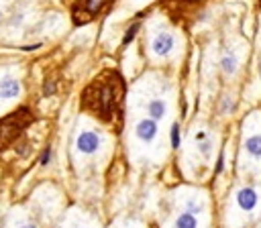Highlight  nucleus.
<instances>
[{
	"label": "nucleus",
	"instance_id": "dca6fc26",
	"mask_svg": "<svg viewBox=\"0 0 261 228\" xmlns=\"http://www.w3.org/2000/svg\"><path fill=\"white\" fill-rule=\"evenodd\" d=\"M137 31H139V24H133V26L126 31V35H124V43H128V41L135 37V33H137Z\"/></svg>",
	"mask_w": 261,
	"mask_h": 228
},
{
	"label": "nucleus",
	"instance_id": "20e7f679",
	"mask_svg": "<svg viewBox=\"0 0 261 228\" xmlns=\"http://www.w3.org/2000/svg\"><path fill=\"white\" fill-rule=\"evenodd\" d=\"M100 134L94 132V130H82L75 138V149L82 153V155H94L98 149H100Z\"/></svg>",
	"mask_w": 261,
	"mask_h": 228
},
{
	"label": "nucleus",
	"instance_id": "1a4fd4ad",
	"mask_svg": "<svg viewBox=\"0 0 261 228\" xmlns=\"http://www.w3.org/2000/svg\"><path fill=\"white\" fill-rule=\"evenodd\" d=\"M173 228H200V222H198V214H192V212H181L175 216L173 220Z\"/></svg>",
	"mask_w": 261,
	"mask_h": 228
},
{
	"label": "nucleus",
	"instance_id": "9b49d317",
	"mask_svg": "<svg viewBox=\"0 0 261 228\" xmlns=\"http://www.w3.org/2000/svg\"><path fill=\"white\" fill-rule=\"evenodd\" d=\"M102 6H104V0H77V2H75V10L82 8V12H84L86 16L98 14Z\"/></svg>",
	"mask_w": 261,
	"mask_h": 228
},
{
	"label": "nucleus",
	"instance_id": "7ed1b4c3",
	"mask_svg": "<svg viewBox=\"0 0 261 228\" xmlns=\"http://www.w3.org/2000/svg\"><path fill=\"white\" fill-rule=\"evenodd\" d=\"M234 206L245 216L257 214L261 210V189L259 187H241L234 193Z\"/></svg>",
	"mask_w": 261,
	"mask_h": 228
},
{
	"label": "nucleus",
	"instance_id": "4468645a",
	"mask_svg": "<svg viewBox=\"0 0 261 228\" xmlns=\"http://www.w3.org/2000/svg\"><path fill=\"white\" fill-rule=\"evenodd\" d=\"M198 151L208 159V157H210V153H212V140H210V138L200 140V142H198Z\"/></svg>",
	"mask_w": 261,
	"mask_h": 228
},
{
	"label": "nucleus",
	"instance_id": "f03ea898",
	"mask_svg": "<svg viewBox=\"0 0 261 228\" xmlns=\"http://www.w3.org/2000/svg\"><path fill=\"white\" fill-rule=\"evenodd\" d=\"M86 92L94 94V102H88L86 106H92L100 116L108 118L110 112H112V108H114V104H116L114 86H112V83H98V86L94 83V86H90Z\"/></svg>",
	"mask_w": 261,
	"mask_h": 228
},
{
	"label": "nucleus",
	"instance_id": "f257e3e1",
	"mask_svg": "<svg viewBox=\"0 0 261 228\" xmlns=\"http://www.w3.org/2000/svg\"><path fill=\"white\" fill-rule=\"evenodd\" d=\"M31 112L27 108H20L18 112H12L10 116L0 120V149H4L8 142H12L18 132L31 122Z\"/></svg>",
	"mask_w": 261,
	"mask_h": 228
},
{
	"label": "nucleus",
	"instance_id": "39448f33",
	"mask_svg": "<svg viewBox=\"0 0 261 228\" xmlns=\"http://www.w3.org/2000/svg\"><path fill=\"white\" fill-rule=\"evenodd\" d=\"M135 134L143 142H153V138L157 136V120H153V118L139 120L137 126H135Z\"/></svg>",
	"mask_w": 261,
	"mask_h": 228
},
{
	"label": "nucleus",
	"instance_id": "412c9836",
	"mask_svg": "<svg viewBox=\"0 0 261 228\" xmlns=\"http://www.w3.org/2000/svg\"><path fill=\"white\" fill-rule=\"evenodd\" d=\"M0 16H2V12H0Z\"/></svg>",
	"mask_w": 261,
	"mask_h": 228
},
{
	"label": "nucleus",
	"instance_id": "2eb2a0df",
	"mask_svg": "<svg viewBox=\"0 0 261 228\" xmlns=\"http://www.w3.org/2000/svg\"><path fill=\"white\" fill-rule=\"evenodd\" d=\"M171 145H173V147L179 145V126H177V124L171 126Z\"/></svg>",
	"mask_w": 261,
	"mask_h": 228
},
{
	"label": "nucleus",
	"instance_id": "aec40b11",
	"mask_svg": "<svg viewBox=\"0 0 261 228\" xmlns=\"http://www.w3.org/2000/svg\"><path fill=\"white\" fill-rule=\"evenodd\" d=\"M75 228H88V226H75Z\"/></svg>",
	"mask_w": 261,
	"mask_h": 228
},
{
	"label": "nucleus",
	"instance_id": "f8f14e48",
	"mask_svg": "<svg viewBox=\"0 0 261 228\" xmlns=\"http://www.w3.org/2000/svg\"><path fill=\"white\" fill-rule=\"evenodd\" d=\"M186 210L188 212H192V214H202L204 210H206V204H204V200L202 197H190L188 202H186Z\"/></svg>",
	"mask_w": 261,
	"mask_h": 228
},
{
	"label": "nucleus",
	"instance_id": "ddd939ff",
	"mask_svg": "<svg viewBox=\"0 0 261 228\" xmlns=\"http://www.w3.org/2000/svg\"><path fill=\"white\" fill-rule=\"evenodd\" d=\"M220 67H222L224 73H234V69H237V57H234L232 53L224 55V57L220 59Z\"/></svg>",
	"mask_w": 261,
	"mask_h": 228
},
{
	"label": "nucleus",
	"instance_id": "6e6552de",
	"mask_svg": "<svg viewBox=\"0 0 261 228\" xmlns=\"http://www.w3.org/2000/svg\"><path fill=\"white\" fill-rule=\"evenodd\" d=\"M243 147H245V153H247L251 159L261 161V134H251V136H247L245 142H243Z\"/></svg>",
	"mask_w": 261,
	"mask_h": 228
},
{
	"label": "nucleus",
	"instance_id": "0eeeda50",
	"mask_svg": "<svg viewBox=\"0 0 261 228\" xmlns=\"http://www.w3.org/2000/svg\"><path fill=\"white\" fill-rule=\"evenodd\" d=\"M20 94V83L14 77H4L0 81V100H12Z\"/></svg>",
	"mask_w": 261,
	"mask_h": 228
},
{
	"label": "nucleus",
	"instance_id": "f3484780",
	"mask_svg": "<svg viewBox=\"0 0 261 228\" xmlns=\"http://www.w3.org/2000/svg\"><path fill=\"white\" fill-rule=\"evenodd\" d=\"M49 161H51V149H45V153L41 157V165H47Z\"/></svg>",
	"mask_w": 261,
	"mask_h": 228
},
{
	"label": "nucleus",
	"instance_id": "9d476101",
	"mask_svg": "<svg viewBox=\"0 0 261 228\" xmlns=\"http://www.w3.org/2000/svg\"><path fill=\"white\" fill-rule=\"evenodd\" d=\"M165 112H167V106L163 100L159 98H153L149 104H147V116L153 118V120H163L165 118Z\"/></svg>",
	"mask_w": 261,
	"mask_h": 228
},
{
	"label": "nucleus",
	"instance_id": "a211bd4d",
	"mask_svg": "<svg viewBox=\"0 0 261 228\" xmlns=\"http://www.w3.org/2000/svg\"><path fill=\"white\" fill-rule=\"evenodd\" d=\"M194 138H196V142H200V140H204V138H208V134H206L204 130H200V132H198V134H196Z\"/></svg>",
	"mask_w": 261,
	"mask_h": 228
},
{
	"label": "nucleus",
	"instance_id": "6ab92c4d",
	"mask_svg": "<svg viewBox=\"0 0 261 228\" xmlns=\"http://www.w3.org/2000/svg\"><path fill=\"white\" fill-rule=\"evenodd\" d=\"M20 228H37V226H35V224H22Z\"/></svg>",
	"mask_w": 261,
	"mask_h": 228
},
{
	"label": "nucleus",
	"instance_id": "423d86ee",
	"mask_svg": "<svg viewBox=\"0 0 261 228\" xmlns=\"http://www.w3.org/2000/svg\"><path fill=\"white\" fill-rule=\"evenodd\" d=\"M173 47H175V39H173V35H169V33H159V35L153 39V43H151L153 53L159 55V57L169 55V53L173 51Z\"/></svg>",
	"mask_w": 261,
	"mask_h": 228
}]
</instances>
